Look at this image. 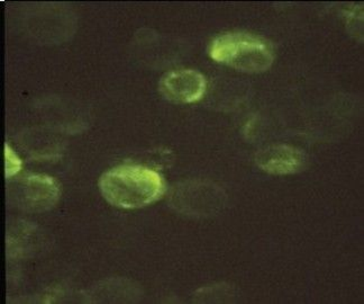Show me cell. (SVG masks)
<instances>
[{
	"label": "cell",
	"mask_w": 364,
	"mask_h": 304,
	"mask_svg": "<svg viewBox=\"0 0 364 304\" xmlns=\"http://www.w3.org/2000/svg\"><path fill=\"white\" fill-rule=\"evenodd\" d=\"M102 196L121 209H139L164 194V179L151 168L123 164L105 172L100 179Z\"/></svg>",
	"instance_id": "6da1fadb"
},
{
	"label": "cell",
	"mask_w": 364,
	"mask_h": 304,
	"mask_svg": "<svg viewBox=\"0 0 364 304\" xmlns=\"http://www.w3.org/2000/svg\"><path fill=\"white\" fill-rule=\"evenodd\" d=\"M257 162L264 172L274 175H287L297 172L303 168L305 156L301 151L294 147L282 145L261 151L257 154Z\"/></svg>",
	"instance_id": "277c9868"
},
{
	"label": "cell",
	"mask_w": 364,
	"mask_h": 304,
	"mask_svg": "<svg viewBox=\"0 0 364 304\" xmlns=\"http://www.w3.org/2000/svg\"><path fill=\"white\" fill-rule=\"evenodd\" d=\"M22 168V160L19 159L13 149L6 143L5 145V176L11 177L16 175L17 172Z\"/></svg>",
	"instance_id": "8992f818"
},
{
	"label": "cell",
	"mask_w": 364,
	"mask_h": 304,
	"mask_svg": "<svg viewBox=\"0 0 364 304\" xmlns=\"http://www.w3.org/2000/svg\"><path fill=\"white\" fill-rule=\"evenodd\" d=\"M206 90V79L195 70L171 71L160 81V92L168 100L189 104L200 100Z\"/></svg>",
	"instance_id": "3957f363"
},
{
	"label": "cell",
	"mask_w": 364,
	"mask_h": 304,
	"mask_svg": "<svg viewBox=\"0 0 364 304\" xmlns=\"http://www.w3.org/2000/svg\"><path fill=\"white\" fill-rule=\"evenodd\" d=\"M209 56L244 73H262L273 62L270 43L247 33H226L215 38L209 46Z\"/></svg>",
	"instance_id": "7a4b0ae2"
},
{
	"label": "cell",
	"mask_w": 364,
	"mask_h": 304,
	"mask_svg": "<svg viewBox=\"0 0 364 304\" xmlns=\"http://www.w3.org/2000/svg\"><path fill=\"white\" fill-rule=\"evenodd\" d=\"M23 199L26 206L34 210H46L57 202L59 187L48 176H31L22 185Z\"/></svg>",
	"instance_id": "5b68a950"
}]
</instances>
